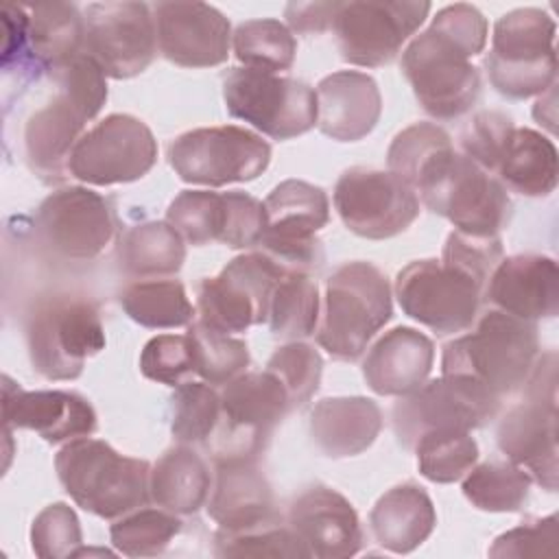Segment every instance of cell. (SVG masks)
Here are the masks:
<instances>
[{"label": "cell", "instance_id": "1", "mask_svg": "<svg viewBox=\"0 0 559 559\" xmlns=\"http://www.w3.org/2000/svg\"><path fill=\"white\" fill-rule=\"evenodd\" d=\"M55 469L76 507L103 520H118L151 500L148 461L124 456L103 439L68 441L55 456Z\"/></svg>", "mask_w": 559, "mask_h": 559}, {"label": "cell", "instance_id": "2", "mask_svg": "<svg viewBox=\"0 0 559 559\" xmlns=\"http://www.w3.org/2000/svg\"><path fill=\"white\" fill-rule=\"evenodd\" d=\"M537 356V325L493 308L469 334L443 345L441 373L467 376L502 397L524 386Z\"/></svg>", "mask_w": 559, "mask_h": 559}, {"label": "cell", "instance_id": "3", "mask_svg": "<svg viewBox=\"0 0 559 559\" xmlns=\"http://www.w3.org/2000/svg\"><path fill=\"white\" fill-rule=\"evenodd\" d=\"M391 317L386 275L365 260L345 262L325 282L317 343L336 360H356Z\"/></svg>", "mask_w": 559, "mask_h": 559}, {"label": "cell", "instance_id": "4", "mask_svg": "<svg viewBox=\"0 0 559 559\" xmlns=\"http://www.w3.org/2000/svg\"><path fill=\"white\" fill-rule=\"evenodd\" d=\"M413 190L430 212L474 236H498L511 214L507 188L454 148L435 155L421 168Z\"/></svg>", "mask_w": 559, "mask_h": 559}, {"label": "cell", "instance_id": "5", "mask_svg": "<svg viewBox=\"0 0 559 559\" xmlns=\"http://www.w3.org/2000/svg\"><path fill=\"white\" fill-rule=\"evenodd\" d=\"M555 20L535 7L504 13L491 33V50L485 59L493 90L522 100L542 96L557 79Z\"/></svg>", "mask_w": 559, "mask_h": 559}, {"label": "cell", "instance_id": "6", "mask_svg": "<svg viewBox=\"0 0 559 559\" xmlns=\"http://www.w3.org/2000/svg\"><path fill=\"white\" fill-rule=\"evenodd\" d=\"M33 369L52 382L76 380L85 360L105 349V328L96 306L79 295H52L35 304L26 321Z\"/></svg>", "mask_w": 559, "mask_h": 559}, {"label": "cell", "instance_id": "7", "mask_svg": "<svg viewBox=\"0 0 559 559\" xmlns=\"http://www.w3.org/2000/svg\"><path fill=\"white\" fill-rule=\"evenodd\" d=\"M526 386V400L513 406L498 424L500 452L548 491L557 489V354L535 360Z\"/></svg>", "mask_w": 559, "mask_h": 559}, {"label": "cell", "instance_id": "8", "mask_svg": "<svg viewBox=\"0 0 559 559\" xmlns=\"http://www.w3.org/2000/svg\"><path fill=\"white\" fill-rule=\"evenodd\" d=\"M290 400L271 371H245L221 391V421L207 441L214 459H258L290 413Z\"/></svg>", "mask_w": 559, "mask_h": 559}, {"label": "cell", "instance_id": "9", "mask_svg": "<svg viewBox=\"0 0 559 559\" xmlns=\"http://www.w3.org/2000/svg\"><path fill=\"white\" fill-rule=\"evenodd\" d=\"M269 162L271 144L236 124L192 129L168 146V164L177 177L207 188L253 181L269 168Z\"/></svg>", "mask_w": 559, "mask_h": 559}, {"label": "cell", "instance_id": "10", "mask_svg": "<svg viewBox=\"0 0 559 559\" xmlns=\"http://www.w3.org/2000/svg\"><path fill=\"white\" fill-rule=\"evenodd\" d=\"M223 100L229 116L273 140L304 135L317 124V94L299 79L234 68L223 79Z\"/></svg>", "mask_w": 559, "mask_h": 559}, {"label": "cell", "instance_id": "11", "mask_svg": "<svg viewBox=\"0 0 559 559\" xmlns=\"http://www.w3.org/2000/svg\"><path fill=\"white\" fill-rule=\"evenodd\" d=\"M400 68L421 109L437 120L461 118L480 96L478 68L430 26L408 41Z\"/></svg>", "mask_w": 559, "mask_h": 559}, {"label": "cell", "instance_id": "12", "mask_svg": "<svg viewBox=\"0 0 559 559\" xmlns=\"http://www.w3.org/2000/svg\"><path fill=\"white\" fill-rule=\"evenodd\" d=\"M286 271L290 269L264 251L236 255L216 277L199 284V321L225 334L266 323L271 295Z\"/></svg>", "mask_w": 559, "mask_h": 559}, {"label": "cell", "instance_id": "13", "mask_svg": "<svg viewBox=\"0 0 559 559\" xmlns=\"http://www.w3.org/2000/svg\"><path fill=\"white\" fill-rule=\"evenodd\" d=\"M266 227L258 247L290 271L312 273L323 262L317 234L330 221V201L323 188L286 179L262 201Z\"/></svg>", "mask_w": 559, "mask_h": 559}, {"label": "cell", "instance_id": "14", "mask_svg": "<svg viewBox=\"0 0 559 559\" xmlns=\"http://www.w3.org/2000/svg\"><path fill=\"white\" fill-rule=\"evenodd\" d=\"M500 397L467 376H445L424 382L393 406L397 441L413 450L428 430H472L496 417Z\"/></svg>", "mask_w": 559, "mask_h": 559}, {"label": "cell", "instance_id": "15", "mask_svg": "<svg viewBox=\"0 0 559 559\" xmlns=\"http://www.w3.org/2000/svg\"><path fill=\"white\" fill-rule=\"evenodd\" d=\"M430 13L426 0L338 2L332 31L343 61L360 68L391 63Z\"/></svg>", "mask_w": 559, "mask_h": 559}, {"label": "cell", "instance_id": "16", "mask_svg": "<svg viewBox=\"0 0 559 559\" xmlns=\"http://www.w3.org/2000/svg\"><path fill=\"white\" fill-rule=\"evenodd\" d=\"M157 162V140L148 124L131 114H109L81 135L68 173L90 186H116L142 179Z\"/></svg>", "mask_w": 559, "mask_h": 559}, {"label": "cell", "instance_id": "17", "mask_svg": "<svg viewBox=\"0 0 559 559\" xmlns=\"http://www.w3.org/2000/svg\"><path fill=\"white\" fill-rule=\"evenodd\" d=\"M393 290L406 317L445 336L476 321L485 288L439 260H415L400 269Z\"/></svg>", "mask_w": 559, "mask_h": 559}, {"label": "cell", "instance_id": "18", "mask_svg": "<svg viewBox=\"0 0 559 559\" xmlns=\"http://www.w3.org/2000/svg\"><path fill=\"white\" fill-rule=\"evenodd\" d=\"M83 52L109 79L142 74L157 55V31L146 2H92L83 11Z\"/></svg>", "mask_w": 559, "mask_h": 559}, {"label": "cell", "instance_id": "19", "mask_svg": "<svg viewBox=\"0 0 559 559\" xmlns=\"http://www.w3.org/2000/svg\"><path fill=\"white\" fill-rule=\"evenodd\" d=\"M334 207L343 225L367 240L406 231L419 216V197L389 170L347 168L334 186Z\"/></svg>", "mask_w": 559, "mask_h": 559}, {"label": "cell", "instance_id": "20", "mask_svg": "<svg viewBox=\"0 0 559 559\" xmlns=\"http://www.w3.org/2000/svg\"><path fill=\"white\" fill-rule=\"evenodd\" d=\"M35 234L50 253L87 262L111 245L116 221L103 194L85 186H66L39 203Z\"/></svg>", "mask_w": 559, "mask_h": 559}, {"label": "cell", "instance_id": "21", "mask_svg": "<svg viewBox=\"0 0 559 559\" xmlns=\"http://www.w3.org/2000/svg\"><path fill=\"white\" fill-rule=\"evenodd\" d=\"M157 50L181 68H214L227 61L231 44L229 20L205 2L151 4Z\"/></svg>", "mask_w": 559, "mask_h": 559}, {"label": "cell", "instance_id": "22", "mask_svg": "<svg viewBox=\"0 0 559 559\" xmlns=\"http://www.w3.org/2000/svg\"><path fill=\"white\" fill-rule=\"evenodd\" d=\"M288 526L308 557L347 559L362 548V526L354 504L328 485H312L295 496Z\"/></svg>", "mask_w": 559, "mask_h": 559}, {"label": "cell", "instance_id": "23", "mask_svg": "<svg viewBox=\"0 0 559 559\" xmlns=\"http://www.w3.org/2000/svg\"><path fill=\"white\" fill-rule=\"evenodd\" d=\"M2 424L4 430L26 428L48 443H63L90 437L96 426V411L74 391H24L9 376L2 378Z\"/></svg>", "mask_w": 559, "mask_h": 559}, {"label": "cell", "instance_id": "24", "mask_svg": "<svg viewBox=\"0 0 559 559\" xmlns=\"http://www.w3.org/2000/svg\"><path fill=\"white\" fill-rule=\"evenodd\" d=\"M207 515L223 531H247L282 522L273 489L258 467V459H214Z\"/></svg>", "mask_w": 559, "mask_h": 559}, {"label": "cell", "instance_id": "25", "mask_svg": "<svg viewBox=\"0 0 559 559\" xmlns=\"http://www.w3.org/2000/svg\"><path fill=\"white\" fill-rule=\"evenodd\" d=\"M485 286L496 310L524 321L552 319L559 310V269L548 255L518 253L502 258Z\"/></svg>", "mask_w": 559, "mask_h": 559}, {"label": "cell", "instance_id": "26", "mask_svg": "<svg viewBox=\"0 0 559 559\" xmlns=\"http://www.w3.org/2000/svg\"><path fill=\"white\" fill-rule=\"evenodd\" d=\"M317 127L336 142L367 138L380 120L382 96L373 76L338 70L317 83Z\"/></svg>", "mask_w": 559, "mask_h": 559}, {"label": "cell", "instance_id": "27", "mask_svg": "<svg viewBox=\"0 0 559 559\" xmlns=\"http://www.w3.org/2000/svg\"><path fill=\"white\" fill-rule=\"evenodd\" d=\"M432 362V341L415 328L397 325L369 347L362 360V378L373 393L402 397L426 382Z\"/></svg>", "mask_w": 559, "mask_h": 559}, {"label": "cell", "instance_id": "28", "mask_svg": "<svg viewBox=\"0 0 559 559\" xmlns=\"http://www.w3.org/2000/svg\"><path fill=\"white\" fill-rule=\"evenodd\" d=\"M87 122V114L61 92L31 114L24 127V151L31 168L44 181L59 183L66 177L68 159Z\"/></svg>", "mask_w": 559, "mask_h": 559}, {"label": "cell", "instance_id": "29", "mask_svg": "<svg viewBox=\"0 0 559 559\" xmlns=\"http://www.w3.org/2000/svg\"><path fill=\"white\" fill-rule=\"evenodd\" d=\"M308 428L321 454L347 459L371 448L382 430V411L362 395L323 397L310 411Z\"/></svg>", "mask_w": 559, "mask_h": 559}, {"label": "cell", "instance_id": "30", "mask_svg": "<svg viewBox=\"0 0 559 559\" xmlns=\"http://www.w3.org/2000/svg\"><path fill=\"white\" fill-rule=\"evenodd\" d=\"M373 539L389 552L408 555L419 548L437 526V511L428 491L417 483H402L384 491L371 513Z\"/></svg>", "mask_w": 559, "mask_h": 559}, {"label": "cell", "instance_id": "31", "mask_svg": "<svg viewBox=\"0 0 559 559\" xmlns=\"http://www.w3.org/2000/svg\"><path fill=\"white\" fill-rule=\"evenodd\" d=\"M212 489V472L190 445L168 448L151 467V500L177 515H192L205 507Z\"/></svg>", "mask_w": 559, "mask_h": 559}, {"label": "cell", "instance_id": "32", "mask_svg": "<svg viewBox=\"0 0 559 559\" xmlns=\"http://www.w3.org/2000/svg\"><path fill=\"white\" fill-rule=\"evenodd\" d=\"M26 15V68L50 72L83 52V13L76 4H28Z\"/></svg>", "mask_w": 559, "mask_h": 559}, {"label": "cell", "instance_id": "33", "mask_svg": "<svg viewBox=\"0 0 559 559\" xmlns=\"http://www.w3.org/2000/svg\"><path fill=\"white\" fill-rule=\"evenodd\" d=\"M557 148L550 138L515 127L502 148L493 177L524 197H548L557 188Z\"/></svg>", "mask_w": 559, "mask_h": 559}, {"label": "cell", "instance_id": "34", "mask_svg": "<svg viewBox=\"0 0 559 559\" xmlns=\"http://www.w3.org/2000/svg\"><path fill=\"white\" fill-rule=\"evenodd\" d=\"M186 260V240L168 221H144L120 242V266L127 275L151 280L175 275Z\"/></svg>", "mask_w": 559, "mask_h": 559}, {"label": "cell", "instance_id": "35", "mask_svg": "<svg viewBox=\"0 0 559 559\" xmlns=\"http://www.w3.org/2000/svg\"><path fill=\"white\" fill-rule=\"evenodd\" d=\"M118 299L131 321L151 330L183 328L190 325L197 314L179 280H138L124 286Z\"/></svg>", "mask_w": 559, "mask_h": 559}, {"label": "cell", "instance_id": "36", "mask_svg": "<svg viewBox=\"0 0 559 559\" xmlns=\"http://www.w3.org/2000/svg\"><path fill=\"white\" fill-rule=\"evenodd\" d=\"M266 323L275 336L288 341L314 334L319 325V288L310 273L286 271L271 295Z\"/></svg>", "mask_w": 559, "mask_h": 559}, {"label": "cell", "instance_id": "37", "mask_svg": "<svg viewBox=\"0 0 559 559\" xmlns=\"http://www.w3.org/2000/svg\"><path fill=\"white\" fill-rule=\"evenodd\" d=\"M533 478L511 461H487L472 467L463 478V496L480 511L511 513L520 511L531 491Z\"/></svg>", "mask_w": 559, "mask_h": 559}, {"label": "cell", "instance_id": "38", "mask_svg": "<svg viewBox=\"0 0 559 559\" xmlns=\"http://www.w3.org/2000/svg\"><path fill=\"white\" fill-rule=\"evenodd\" d=\"M234 55L245 68L260 72H284L295 63L297 39L293 31L273 17L247 20L231 35Z\"/></svg>", "mask_w": 559, "mask_h": 559}, {"label": "cell", "instance_id": "39", "mask_svg": "<svg viewBox=\"0 0 559 559\" xmlns=\"http://www.w3.org/2000/svg\"><path fill=\"white\" fill-rule=\"evenodd\" d=\"M166 221L192 247L223 245L227 234V197L225 192L183 190L170 201Z\"/></svg>", "mask_w": 559, "mask_h": 559}, {"label": "cell", "instance_id": "40", "mask_svg": "<svg viewBox=\"0 0 559 559\" xmlns=\"http://www.w3.org/2000/svg\"><path fill=\"white\" fill-rule=\"evenodd\" d=\"M413 448L417 469L430 483L461 480L478 461V443L469 430H428Z\"/></svg>", "mask_w": 559, "mask_h": 559}, {"label": "cell", "instance_id": "41", "mask_svg": "<svg viewBox=\"0 0 559 559\" xmlns=\"http://www.w3.org/2000/svg\"><path fill=\"white\" fill-rule=\"evenodd\" d=\"M181 524L177 513L144 504L118 518L109 528V539L127 557H157L179 535Z\"/></svg>", "mask_w": 559, "mask_h": 559}, {"label": "cell", "instance_id": "42", "mask_svg": "<svg viewBox=\"0 0 559 559\" xmlns=\"http://www.w3.org/2000/svg\"><path fill=\"white\" fill-rule=\"evenodd\" d=\"M188 336L192 341L194 373H199L203 382L212 386H225L247 371L251 356L245 341L218 332L199 319L188 325Z\"/></svg>", "mask_w": 559, "mask_h": 559}, {"label": "cell", "instance_id": "43", "mask_svg": "<svg viewBox=\"0 0 559 559\" xmlns=\"http://www.w3.org/2000/svg\"><path fill=\"white\" fill-rule=\"evenodd\" d=\"M221 421V393L207 382H181L170 397V432L183 445L205 443Z\"/></svg>", "mask_w": 559, "mask_h": 559}, {"label": "cell", "instance_id": "44", "mask_svg": "<svg viewBox=\"0 0 559 559\" xmlns=\"http://www.w3.org/2000/svg\"><path fill=\"white\" fill-rule=\"evenodd\" d=\"M264 369L282 382L288 393L290 408L295 411L310 402V397L319 391L323 358L312 345L304 341H288L271 354Z\"/></svg>", "mask_w": 559, "mask_h": 559}, {"label": "cell", "instance_id": "45", "mask_svg": "<svg viewBox=\"0 0 559 559\" xmlns=\"http://www.w3.org/2000/svg\"><path fill=\"white\" fill-rule=\"evenodd\" d=\"M216 557H288L308 559L306 548L290 531L288 524L273 522L247 531H223L214 533Z\"/></svg>", "mask_w": 559, "mask_h": 559}, {"label": "cell", "instance_id": "46", "mask_svg": "<svg viewBox=\"0 0 559 559\" xmlns=\"http://www.w3.org/2000/svg\"><path fill=\"white\" fill-rule=\"evenodd\" d=\"M445 148H452V140L439 124L415 122L393 138L386 151L389 173L415 188L421 168Z\"/></svg>", "mask_w": 559, "mask_h": 559}, {"label": "cell", "instance_id": "47", "mask_svg": "<svg viewBox=\"0 0 559 559\" xmlns=\"http://www.w3.org/2000/svg\"><path fill=\"white\" fill-rule=\"evenodd\" d=\"M31 548L41 559L79 557L83 533L74 509L66 502L44 507L31 524Z\"/></svg>", "mask_w": 559, "mask_h": 559}, {"label": "cell", "instance_id": "48", "mask_svg": "<svg viewBox=\"0 0 559 559\" xmlns=\"http://www.w3.org/2000/svg\"><path fill=\"white\" fill-rule=\"evenodd\" d=\"M140 371L144 378L177 386L194 373L192 341L188 334H157L146 341L140 354Z\"/></svg>", "mask_w": 559, "mask_h": 559}, {"label": "cell", "instance_id": "49", "mask_svg": "<svg viewBox=\"0 0 559 559\" xmlns=\"http://www.w3.org/2000/svg\"><path fill=\"white\" fill-rule=\"evenodd\" d=\"M48 74L57 92L70 96L87 114L90 120L98 116L107 100V74L92 57L79 52Z\"/></svg>", "mask_w": 559, "mask_h": 559}, {"label": "cell", "instance_id": "50", "mask_svg": "<svg viewBox=\"0 0 559 559\" xmlns=\"http://www.w3.org/2000/svg\"><path fill=\"white\" fill-rule=\"evenodd\" d=\"M502 255L504 251L500 236H474L454 229L445 238L441 262L461 271L485 288L491 271L498 266Z\"/></svg>", "mask_w": 559, "mask_h": 559}, {"label": "cell", "instance_id": "51", "mask_svg": "<svg viewBox=\"0 0 559 559\" xmlns=\"http://www.w3.org/2000/svg\"><path fill=\"white\" fill-rule=\"evenodd\" d=\"M515 129L513 120L496 109L478 111L467 127L461 131V146L463 155L476 162L483 170L493 175L502 148Z\"/></svg>", "mask_w": 559, "mask_h": 559}, {"label": "cell", "instance_id": "52", "mask_svg": "<svg viewBox=\"0 0 559 559\" xmlns=\"http://www.w3.org/2000/svg\"><path fill=\"white\" fill-rule=\"evenodd\" d=\"M559 520L557 513L546 518L526 520L520 526L498 535L489 546V557H550L555 559L559 552Z\"/></svg>", "mask_w": 559, "mask_h": 559}, {"label": "cell", "instance_id": "53", "mask_svg": "<svg viewBox=\"0 0 559 559\" xmlns=\"http://www.w3.org/2000/svg\"><path fill=\"white\" fill-rule=\"evenodd\" d=\"M430 28L459 46L469 59L485 50L489 35L487 17L467 2H456L439 9L430 22Z\"/></svg>", "mask_w": 559, "mask_h": 559}, {"label": "cell", "instance_id": "54", "mask_svg": "<svg viewBox=\"0 0 559 559\" xmlns=\"http://www.w3.org/2000/svg\"><path fill=\"white\" fill-rule=\"evenodd\" d=\"M338 2H290L284 9V17L293 33L319 35L332 28Z\"/></svg>", "mask_w": 559, "mask_h": 559}]
</instances>
